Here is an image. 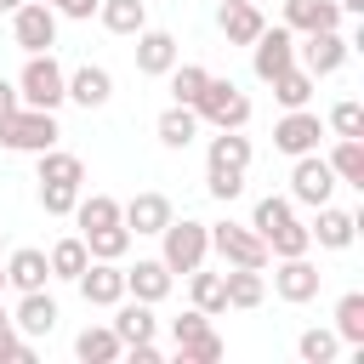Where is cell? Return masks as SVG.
<instances>
[{
	"label": "cell",
	"instance_id": "46",
	"mask_svg": "<svg viewBox=\"0 0 364 364\" xmlns=\"http://www.w3.org/2000/svg\"><path fill=\"white\" fill-rule=\"evenodd\" d=\"M57 17H74V23H85V17H97V0H46Z\"/></svg>",
	"mask_w": 364,
	"mask_h": 364
},
{
	"label": "cell",
	"instance_id": "52",
	"mask_svg": "<svg viewBox=\"0 0 364 364\" xmlns=\"http://www.w3.org/2000/svg\"><path fill=\"white\" fill-rule=\"evenodd\" d=\"M256 6H262V0H256Z\"/></svg>",
	"mask_w": 364,
	"mask_h": 364
},
{
	"label": "cell",
	"instance_id": "7",
	"mask_svg": "<svg viewBox=\"0 0 364 364\" xmlns=\"http://www.w3.org/2000/svg\"><path fill=\"white\" fill-rule=\"evenodd\" d=\"M296 57H301V68H307L313 80H324V74H336V68L353 57V40H347L341 28H318V34H301Z\"/></svg>",
	"mask_w": 364,
	"mask_h": 364
},
{
	"label": "cell",
	"instance_id": "21",
	"mask_svg": "<svg viewBox=\"0 0 364 364\" xmlns=\"http://www.w3.org/2000/svg\"><path fill=\"white\" fill-rule=\"evenodd\" d=\"M284 28H290V34L341 28V6H336V0H284Z\"/></svg>",
	"mask_w": 364,
	"mask_h": 364
},
{
	"label": "cell",
	"instance_id": "24",
	"mask_svg": "<svg viewBox=\"0 0 364 364\" xmlns=\"http://www.w3.org/2000/svg\"><path fill=\"white\" fill-rule=\"evenodd\" d=\"M154 136H159L165 148H176V154H182V148H188V142L199 136V114H193L188 102H171V108H165V114L154 119Z\"/></svg>",
	"mask_w": 364,
	"mask_h": 364
},
{
	"label": "cell",
	"instance_id": "48",
	"mask_svg": "<svg viewBox=\"0 0 364 364\" xmlns=\"http://www.w3.org/2000/svg\"><path fill=\"white\" fill-rule=\"evenodd\" d=\"M11 108H17V80H6V74H0V119H6Z\"/></svg>",
	"mask_w": 364,
	"mask_h": 364
},
{
	"label": "cell",
	"instance_id": "18",
	"mask_svg": "<svg viewBox=\"0 0 364 364\" xmlns=\"http://www.w3.org/2000/svg\"><path fill=\"white\" fill-rule=\"evenodd\" d=\"M6 284L23 296V290H46V279H51V267H46V250H34V245H17L6 262Z\"/></svg>",
	"mask_w": 364,
	"mask_h": 364
},
{
	"label": "cell",
	"instance_id": "16",
	"mask_svg": "<svg viewBox=\"0 0 364 364\" xmlns=\"http://www.w3.org/2000/svg\"><path fill=\"white\" fill-rule=\"evenodd\" d=\"M171 284H176V273L159 256H142L136 267H125V296H136V301H165Z\"/></svg>",
	"mask_w": 364,
	"mask_h": 364
},
{
	"label": "cell",
	"instance_id": "49",
	"mask_svg": "<svg viewBox=\"0 0 364 364\" xmlns=\"http://www.w3.org/2000/svg\"><path fill=\"white\" fill-rule=\"evenodd\" d=\"M341 6V17H364V0H336Z\"/></svg>",
	"mask_w": 364,
	"mask_h": 364
},
{
	"label": "cell",
	"instance_id": "27",
	"mask_svg": "<svg viewBox=\"0 0 364 364\" xmlns=\"http://www.w3.org/2000/svg\"><path fill=\"white\" fill-rule=\"evenodd\" d=\"M125 347H119V336H114V324H85L80 336H74V358L80 364H114Z\"/></svg>",
	"mask_w": 364,
	"mask_h": 364
},
{
	"label": "cell",
	"instance_id": "9",
	"mask_svg": "<svg viewBox=\"0 0 364 364\" xmlns=\"http://www.w3.org/2000/svg\"><path fill=\"white\" fill-rule=\"evenodd\" d=\"M296 63V34L284 28V23H273V28H262L256 40H250V68H256V80L267 85L273 74H284Z\"/></svg>",
	"mask_w": 364,
	"mask_h": 364
},
{
	"label": "cell",
	"instance_id": "34",
	"mask_svg": "<svg viewBox=\"0 0 364 364\" xmlns=\"http://www.w3.org/2000/svg\"><path fill=\"white\" fill-rule=\"evenodd\" d=\"M74 222H80V233L108 228V222H119V199L114 193H80L74 199Z\"/></svg>",
	"mask_w": 364,
	"mask_h": 364
},
{
	"label": "cell",
	"instance_id": "43",
	"mask_svg": "<svg viewBox=\"0 0 364 364\" xmlns=\"http://www.w3.org/2000/svg\"><path fill=\"white\" fill-rule=\"evenodd\" d=\"M205 188H210V199L228 205V199L245 193V171H210V165H205Z\"/></svg>",
	"mask_w": 364,
	"mask_h": 364
},
{
	"label": "cell",
	"instance_id": "11",
	"mask_svg": "<svg viewBox=\"0 0 364 364\" xmlns=\"http://www.w3.org/2000/svg\"><path fill=\"white\" fill-rule=\"evenodd\" d=\"M318 136H324V119L313 114V108H284V119L273 125V148L279 154H313L318 148Z\"/></svg>",
	"mask_w": 364,
	"mask_h": 364
},
{
	"label": "cell",
	"instance_id": "12",
	"mask_svg": "<svg viewBox=\"0 0 364 364\" xmlns=\"http://www.w3.org/2000/svg\"><path fill=\"white\" fill-rule=\"evenodd\" d=\"M80 284V296H85V307H114L119 296H125V267L119 262H85V273L74 279Z\"/></svg>",
	"mask_w": 364,
	"mask_h": 364
},
{
	"label": "cell",
	"instance_id": "40",
	"mask_svg": "<svg viewBox=\"0 0 364 364\" xmlns=\"http://www.w3.org/2000/svg\"><path fill=\"white\" fill-rule=\"evenodd\" d=\"M296 210H290V199H279V193H267V199H256V210H250V228L262 233V245H267V233L279 228V222H290Z\"/></svg>",
	"mask_w": 364,
	"mask_h": 364
},
{
	"label": "cell",
	"instance_id": "31",
	"mask_svg": "<svg viewBox=\"0 0 364 364\" xmlns=\"http://www.w3.org/2000/svg\"><path fill=\"white\" fill-rule=\"evenodd\" d=\"M34 159H40V182H74V188H85V159H80V154L46 148V154H34Z\"/></svg>",
	"mask_w": 364,
	"mask_h": 364
},
{
	"label": "cell",
	"instance_id": "13",
	"mask_svg": "<svg viewBox=\"0 0 364 364\" xmlns=\"http://www.w3.org/2000/svg\"><path fill=\"white\" fill-rule=\"evenodd\" d=\"M307 233H313L318 250H347V245L358 239V216H353V210H336V205H318L313 222H307Z\"/></svg>",
	"mask_w": 364,
	"mask_h": 364
},
{
	"label": "cell",
	"instance_id": "6",
	"mask_svg": "<svg viewBox=\"0 0 364 364\" xmlns=\"http://www.w3.org/2000/svg\"><path fill=\"white\" fill-rule=\"evenodd\" d=\"M210 250L228 262V267H267V245L250 222H210Z\"/></svg>",
	"mask_w": 364,
	"mask_h": 364
},
{
	"label": "cell",
	"instance_id": "8",
	"mask_svg": "<svg viewBox=\"0 0 364 364\" xmlns=\"http://www.w3.org/2000/svg\"><path fill=\"white\" fill-rule=\"evenodd\" d=\"M11 40H17L23 51H51V46H57V11H51L46 0H23V6L11 11Z\"/></svg>",
	"mask_w": 364,
	"mask_h": 364
},
{
	"label": "cell",
	"instance_id": "51",
	"mask_svg": "<svg viewBox=\"0 0 364 364\" xmlns=\"http://www.w3.org/2000/svg\"><path fill=\"white\" fill-rule=\"evenodd\" d=\"M0 245H6V233H0Z\"/></svg>",
	"mask_w": 364,
	"mask_h": 364
},
{
	"label": "cell",
	"instance_id": "38",
	"mask_svg": "<svg viewBox=\"0 0 364 364\" xmlns=\"http://www.w3.org/2000/svg\"><path fill=\"white\" fill-rule=\"evenodd\" d=\"M205 80H210V68H199V63H176L171 68V102H199V91H205Z\"/></svg>",
	"mask_w": 364,
	"mask_h": 364
},
{
	"label": "cell",
	"instance_id": "32",
	"mask_svg": "<svg viewBox=\"0 0 364 364\" xmlns=\"http://www.w3.org/2000/svg\"><path fill=\"white\" fill-rule=\"evenodd\" d=\"M85 262H91V250H85V239H80V233H74V239H57V245L46 250L51 279H80V273H85Z\"/></svg>",
	"mask_w": 364,
	"mask_h": 364
},
{
	"label": "cell",
	"instance_id": "44",
	"mask_svg": "<svg viewBox=\"0 0 364 364\" xmlns=\"http://www.w3.org/2000/svg\"><path fill=\"white\" fill-rule=\"evenodd\" d=\"M0 364H34V341L17 330H0Z\"/></svg>",
	"mask_w": 364,
	"mask_h": 364
},
{
	"label": "cell",
	"instance_id": "20",
	"mask_svg": "<svg viewBox=\"0 0 364 364\" xmlns=\"http://www.w3.org/2000/svg\"><path fill=\"white\" fill-rule=\"evenodd\" d=\"M119 313H114V336H119V347H136V341H154V330H159V318H154V301H114Z\"/></svg>",
	"mask_w": 364,
	"mask_h": 364
},
{
	"label": "cell",
	"instance_id": "30",
	"mask_svg": "<svg viewBox=\"0 0 364 364\" xmlns=\"http://www.w3.org/2000/svg\"><path fill=\"white\" fill-rule=\"evenodd\" d=\"M267 85H273L279 108H307V102H313V85H318V80H313L307 68H296V63H290V68H284V74H273Z\"/></svg>",
	"mask_w": 364,
	"mask_h": 364
},
{
	"label": "cell",
	"instance_id": "35",
	"mask_svg": "<svg viewBox=\"0 0 364 364\" xmlns=\"http://www.w3.org/2000/svg\"><path fill=\"white\" fill-rule=\"evenodd\" d=\"M188 296H193V307L199 313H228V290H222V273H205V267H193L188 273Z\"/></svg>",
	"mask_w": 364,
	"mask_h": 364
},
{
	"label": "cell",
	"instance_id": "1",
	"mask_svg": "<svg viewBox=\"0 0 364 364\" xmlns=\"http://www.w3.org/2000/svg\"><path fill=\"white\" fill-rule=\"evenodd\" d=\"M68 74H63V63L51 57V51H28V63H23V74H17V102L23 108H63L68 102Z\"/></svg>",
	"mask_w": 364,
	"mask_h": 364
},
{
	"label": "cell",
	"instance_id": "17",
	"mask_svg": "<svg viewBox=\"0 0 364 364\" xmlns=\"http://www.w3.org/2000/svg\"><path fill=\"white\" fill-rule=\"evenodd\" d=\"M136 40V74H171L176 68V34H165V28H142V34H131Z\"/></svg>",
	"mask_w": 364,
	"mask_h": 364
},
{
	"label": "cell",
	"instance_id": "41",
	"mask_svg": "<svg viewBox=\"0 0 364 364\" xmlns=\"http://www.w3.org/2000/svg\"><path fill=\"white\" fill-rule=\"evenodd\" d=\"M336 136H364V102H353V97H341L336 108H330V119H324Z\"/></svg>",
	"mask_w": 364,
	"mask_h": 364
},
{
	"label": "cell",
	"instance_id": "36",
	"mask_svg": "<svg viewBox=\"0 0 364 364\" xmlns=\"http://www.w3.org/2000/svg\"><path fill=\"white\" fill-rule=\"evenodd\" d=\"M307 250H313V233H307V222H296V216L267 233V256H273V262H279V256H307Z\"/></svg>",
	"mask_w": 364,
	"mask_h": 364
},
{
	"label": "cell",
	"instance_id": "5",
	"mask_svg": "<svg viewBox=\"0 0 364 364\" xmlns=\"http://www.w3.org/2000/svg\"><path fill=\"white\" fill-rule=\"evenodd\" d=\"M341 182H336V171H330V159L313 148V154H296V165H290V205H307V210H318V205H330V193H336Z\"/></svg>",
	"mask_w": 364,
	"mask_h": 364
},
{
	"label": "cell",
	"instance_id": "23",
	"mask_svg": "<svg viewBox=\"0 0 364 364\" xmlns=\"http://www.w3.org/2000/svg\"><path fill=\"white\" fill-rule=\"evenodd\" d=\"M97 23L108 34H142L148 28V0H97Z\"/></svg>",
	"mask_w": 364,
	"mask_h": 364
},
{
	"label": "cell",
	"instance_id": "33",
	"mask_svg": "<svg viewBox=\"0 0 364 364\" xmlns=\"http://www.w3.org/2000/svg\"><path fill=\"white\" fill-rule=\"evenodd\" d=\"M330 330L341 336V347H364V290H347L336 301V324Z\"/></svg>",
	"mask_w": 364,
	"mask_h": 364
},
{
	"label": "cell",
	"instance_id": "47",
	"mask_svg": "<svg viewBox=\"0 0 364 364\" xmlns=\"http://www.w3.org/2000/svg\"><path fill=\"white\" fill-rule=\"evenodd\" d=\"M119 358H136V364H159V347H154V341H136V347H125Z\"/></svg>",
	"mask_w": 364,
	"mask_h": 364
},
{
	"label": "cell",
	"instance_id": "19",
	"mask_svg": "<svg viewBox=\"0 0 364 364\" xmlns=\"http://www.w3.org/2000/svg\"><path fill=\"white\" fill-rule=\"evenodd\" d=\"M11 330L17 336H51L57 330V301L46 296V290H23V301H17V313H11Z\"/></svg>",
	"mask_w": 364,
	"mask_h": 364
},
{
	"label": "cell",
	"instance_id": "29",
	"mask_svg": "<svg viewBox=\"0 0 364 364\" xmlns=\"http://www.w3.org/2000/svg\"><path fill=\"white\" fill-rule=\"evenodd\" d=\"M85 239V250L97 256V262H125V250H131V228L125 222H108V228H91V233H80Z\"/></svg>",
	"mask_w": 364,
	"mask_h": 364
},
{
	"label": "cell",
	"instance_id": "15",
	"mask_svg": "<svg viewBox=\"0 0 364 364\" xmlns=\"http://www.w3.org/2000/svg\"><path fill=\"white\" fill-rule=\"evenodd\" d=\"M171 216H176V210H171V199H165V193H154V188H148V193H131V199L119 205V222H125L131 233H159Z\"/></svg>",
	"mask_w": 364,
	"mask_h": 364
},
{
	"label": "cell",
	"instance_id": "3",
	"mask_svg": "<svg viewBox=\"0 0 364 364\" xmlns=\"http://www.w3.org/2000/svg\"><path fill=\"white\" fill-rule=\"evenodd\" d=\"M57 114L51 108H11L6 119H0V148H11V154H46V148H57Z\"/></svg>",
	"mask_w": 364,
	"mask_h": 364
},
{
	"label": "cell",
	"instance_id": "25",
	"mask_svg": "<svg viewBox=\"0 0 364 364\" xmlns=\"http://www.w3.org/2000/svg\"><path fill=\"white\" fill-rule=\"evenodd\" d=\"M205 165L210 171H250V136L245 131H216L210 148H205Z\"/></svg>",
	"mask_w": 364,
	"mask_h": 364
},
{
	"label": "cell",
	"instance_id": "42",
	"mask_svg": "<svg viewBox=\"0 0 364 364\" xmlns=\"http://www.w3.org/2000/svg\"><path fill=\"white\" fill-rule=\"evenodd\" d=\"M74 199H80L74 182H40V205H46V216H74Z\"/></svg>",
	"mask_w": 364,
	"mask_h": 364
},
{
	"label": "cell",
	"instance_id": "14",
	"mask_svg": "<svg viewBox=\"0 0 364 364\" xmlns=\"http://www.w3.org/2000/svg\"><path fill=\"white\" fill-rule=\"evenodd\" d=\"M216 28L228 34V46H250V40L267 28V17H262L256 0H222V6H216Z\"/></svg>",
	"mask_w": 364,
	"mask_h": 364
},
{
	"label": "cell",
	"instance_id": "37",
	"mask_svg": "<svg viewBox=\"0 0 364 364\" xmlns=\"http://www.w3.org/2000/svg\"><path fill=\"white\" fill-rule=\"evenodd\" d=\"M296 353H301V364H336V353H341V336L336 330H301L296 336Z\"/></svg>",
	"mask_w": 364,
	"mask_h": 364
},
{
	"label": "cell",
	"instance_id": "4",
	"mask_svg": "<svg viewBox=\"0 0 364 364\" xmlns=\"http://www.w3.org/2000/svg\"><path fill=\"white\" fill-rule=\"evenodd\" d=\"M193 114H199V125H210V131H245L250 125V97L233 85V80H205V91H199V102H193Z\"/></svg>",
	"mask_w": 364,
	"mask_h": 364
},
{
	"label": "cell",
	"instance_id": "2",
	"mask_svg": "<svg viewBox=\"0 0 364 364\" xmlns=\"http://www.w3.org/2000/svg\"><path fill=\"white\" fill-rule=\"evenodd\" d=\"M205 256H210V222H193V216H171L165 228H159V262L171 267V273H193V267H205Z\"/></svg>",
	"mask_w": 364,
	"mask_h": 364
},
{
	"label": "cell",
	"instance_id": "45",
	"mask_svg": "<svg viewBox=\"0 0 364 364\" xmlns=\"http://www.w3.org/2000/svg\"><path fill=\"white\" fill-rule=\"evenodd\" d=\"M199 330H210V313H199V307H188L182 318H171V341H188V336H199Z\"/></svg>",
	"mask_w": 364,
	"mask_h": 364
},
{
	"label": "cell",
	"instance_id": "26",
	"mask_svg": "<svg viewBox=\"0 0 364 364\" xmlns=\"http://www.w3.org/2000/svg\"><path fill=\"white\" fill-rule=\"evenodd\" d=\"M222 290H228V307L250 313V307H262L267 279H262V267H228V273H222Z\"/></svg>",
	"mask_w": 364,
	"mask_h": 364
},
{
	"label": "cell",
	"instance_id": "39",
	"mask_svg": "<svg viewBox=\"0 0 364 364\" xmlns=\"http://www.w3.org/2000/svg\"><path fill=\"white\" fill-rule=\"evenodd\" d=\"M228 347H222V336L216 330H199V336H188V341H176V358L182 364H216Z\"/></svg>",
	"mask_w": 364,
	"mask_h": 364
},
{
	"label": "cell",
	"instance_id": "50",
	"mask_svg": "<svg viewBox=\"0 0 364 364\" xmlns=\"http://www.w3.org/2000/svg\"><path fill=\"white\" fill-rule=\"evenodd\" d=\"M17 6H23V0H0V11H17Z\"/></svg>",
	"mask_w": 364,
	"mask_h": 364
},
{
	"label": "cell",
	"instance_id": "10",
	"mask_svg": "<svg viewBox=\"0 0 364 364\" xmlns=\"http://www.w3.org/2000/svg\"><path fill=\"white\" fill-rule=\"evenodd\" d=\"M318 284H324V273H318L307 256H279V267H273V296H279V301L301 307V301L318 296Z\"/></svg>",
	"mask_w": 364,
	"mask_h": 364
},
{
	"label": "cell",
	"instance_id": "22",
	"mask_svg": "<svg viewBox=\"0 0 364 364\" xmlns=\"http://www.w3.org/2000/svg\"><path fill=\"white\" fill-rule=\"evenodd\" d=\"M68 102H80V108H102L108 97H114V74L108 68H97V63H80L74 74H68Z\"/></svg>",
	"mask_w": 364,
	"mask_h": 364
},
{
	"label": "cell",
	"instance_id": "28",
	"mask_svg": "<svg viewBox=\"0 0 364 364\" xmlns=\"http://www.w3.org/2000/svg\"><path fill=\"white\" fill-rule=\"evenodd\" d=\"M324 159H330L336 182H347V188H364V136H336V148H330Z\"/></svg>",
	"mask_w": 364,
	"mask_h": 364
}]
</instances>
